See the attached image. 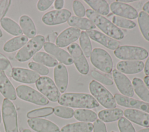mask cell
<instances>
[{"instance_id":"cell-1","label":"cell","mask_w":149,"mask_h":132,"mask_svg":"<svg viewBox=\"0 0 149 132\" xmlns=\"http://www.w3.org/2000/svg\"><path fill=\"white\" fill-rule=\"evenodd\" d=\"M58 102L61 105L72 108L91 109L99 106V103L92 95L85 93H65Z\"/></svg>"},{"instance_id":"cell-2","label":"cell","mask_w":149,"mask_h":132,"mask_svg":"<svg viewBox=\"0 0 149 132\" xmlns=\"http://www.w3.org/2000/svg\"><path fill=\"white\" fill-rule=\"evenodd\" d=\"M86 14L88 19L108 37L118 40L124 37L123 31L106 17L91 9H88L86 11Z\"/></svg>"},{"instance_id":"cell-3","label":"cell","mask_w":149,"mask_h":132,"mask_svg":"<svg viewBox=\"0 0 149 132\" xmlns=\"http://www.w3.org/2000/svg\"><path fill=\"white\" fill-rule=\"evenodd\" d=\"M89 90L94 98L102 106L108 109L115 108L116 102L112 94L102 85L95 80L89 84Z\"/></svg>"},{"instance_id":"cell-4","label":"cell","mask_w":149,"mask_h":132,"mask_svg":"<svg viewBox=\"0 0 149 132\" xmlns=\"http://www.w3.org/2000/svg\"><path fill=\"white\" fill-rule=\"evenodd\" d=\"M2 116L5 132H19L16 109L14 104L6 98L2 102Z\"/></svg>"},{"instance_id":"cell-5","label":"cell","mask_w":149,"mask_h":132,"mask_svg":"<svg viewBox=\"0 0 149 132\" xmlns=\"http://www.w3.org/2000/svg\"><path fill=\"white\" fill-rule=\"evenodd\" d=\"M45 38L43 35H37L29 40L19 51L15 56L19 62H26L37 53L44 46Z\"/></svg>"},{"instance_id":"cell-6","label":"cell","mask_w":149,"mask_h":132,"mask_svg":"<svg viewBox=\"0 0 149 132\" xmlns=\"http://www.w3.org/2000/svg\"><path fill=\"white\" fill-rule=\"evenodd\" d=\"M114 55L116 58L122 60H140L147 58L148 52L142 47L122 45L114 51Z\"/></svg>"},{"instance_id":"cell-7","label":"cell","mask_w":149,"mask_h":132,"mask_svg":"<svg viewBox=\"0 0 149 132\" xmlns=\"http://www.w3.org/2000/svg\"><path fill=\"white\" fill-rule=\"evenodd\" d=\"M90 61L94 67L101 71L109 73L113 68V62L111 55L105 50L95 48L92 50Z\"/></svg>"},{"instance_id":"cell-8","label":"cell","mask_w":149,"mask_h":132,"mask_svg":"<svg viewBox=\"0 0 149 132\" xmlns=\"http://www.w3.org/2000/svg\"><path fill=\"white\" fill-rule=\"evenodd\" d=\"M17 95L21 99L38 105H46L49 103L48 99L41 93L34 88L26 85H20L16 89Z\"/></svg>"},{"instance_id":"cell-9","label":"cell","mask_w":149,"mask_h":132,"mask_svg":"<svg viewBox=\"0 0 149 132\" xmlns=\"http://www.w3.org/2000/svg\"><path fill=\"white\" fill-rule=\"evenodd\" d=\"M36 86L40 93L45 96L49 101L55 102L59 100L61 97L60 92L50 77H40L36 82Z\"/></svg>"},{"instance_id":"cell-10","label":"cell","mask_w":149,"mask_h":132,"mask_svg":"<svg viewBox=\"0 0 149 132\" xmlns=\"http://www.w3.org/2000/svg\"><path fill=\"white\" fill-rule=\"evenodd\" d=\"M68 50L77 70L82 74H87L89 72V65L80 46L73 42L68 46Z\"/></svg>"},{"instance_id":"cell-11","label":"cell","mask_w":149,"mask_h":132,"mask_svg":"<svg viewBox=\"0 0 149 132\" xmlns=\"http://www.w3.org/2000/svg\"><path fill=\"white\" fill-rule=\"evenodd\" d=\"M71 16V12L66 9L54 10L45 13L42 17V22L48 26H54L64 23Z\"/></svg>"},{"instance_id":"cell-12","label":"cell","mask_w":149,"mask_h":132,"mask_svg":"<svg viewBox=\"0 0 149 132\" xmlns=\"http://www.w3.org/2000/svg\"><path fill=\"white\" fill-rule=\"evenodd\" d=\"M112 76L117 88L120 92L127 97L134 95V90L128 77L116 69L112 71Z\"/></svg>"},{"instance_id":"cell-13","label":"cell","mask_w":149,"mask_h":132,"mask_svg":"<svg viewBox=\"0 0 149 132\" xmlns=\"http://www.w3.org/2000/svg\"><path fill=\"white\" fill-rule=\"evenodd\" d=\"M11 76L15 81L26 84L36 83L40 77L38 74L31 70L17 67L12 69Z\"/></svg>"},{"instance_id":"cell-14","label":"cell","mask_w":149,"mask_h":132,"mask_svg":"<svg viewBox=\"0 0 149 132\" xmlns=\"http://www.w3.org/2000/svg\"><path fill=\"white\" fill-rule=\"evenodd\" d=\"M110 9L117 16L127 19H134L138 17L137 11L133 6L118 1L111 3Z\"/></svg>"},{"instance_id":"cell-15","label":"cell","mask_w":149,"mask_h":132,"mask_svg":"<svg viewBox=\"0 0 149 132\" xmlns=\"http://www.w3.org/2000/svg\"><path fill=\"white\" fill-rule=\"evenodd\" d=\"M44 48L47 52L51 54L62 64L70 65L73 63L72 58L68 52L52 42H45L44 44Z\"/></svg>"},{"instance_id":"cell-16","label":"cell","mask_w":149,"mask_h":132,"mask_svg":"<svg viewBox=\"0 0 149 132\" xmlns=\"http://www.w3.org/2000/svg\"><path fill=\"white\" fill-rule=\"evenodd\" d=\"M80 30L74 27H69L61 32L56 39V45L63 48L72 44L80 37Z\"/></svg>"},{"instance_id":"cell-17","label":"cell","mask_w":149,"mask_h":132,"mask_svg":"<svg viewBox=\"0 0 149 132\" xmlns=\"http://www.w3.org/2000/svg\"><path fill=\"white\" fill-rule=\"evenodd\" d=\"M27 123L31 129L37 132H60L56 124L45 119H30L27 120Z\"/></svg>"},{"instance_id":"cell-18","label":"cell","mask_w":149,"mask_h":132,"mask_svg":"<svg viewBox=\"0 0 149 132\" xmlns=\"http://www.w3.org/2000/svg\"><path fill=\"white\" fill-rule=\"evenodd\" d=\"M114 98L116 102L120 106L130 108H136L149 113L148 103L131 98L119 94H115Z\"/></svg>"},{"instance_id":"cell-19","label":"cell","mask_w":149,"mask_h":132,"mask_svg":"<svg viewBox=\"0 0 149 132\" xmlns=\"http://www.w3.org/2000/svg\"><path fill=\"white\" fill-rule=\"evenodd\" d=\"M54 78L59 92H64L68 85V72L66 66L62 63H58L54 70Z\"/></svg>"},{"instance_id":"cell-20","label":"cell","mask_w":149,"mask_h":132,"mask_svg":"<svg viewBox=\"0 0 149 132\" xmlns=\"http://www.w3.org/2000/svg\"><path fill=\"white\" fill-rule=\"evenodd\" d=\"M86 33L91 39L101 44L109 49L114 50L119 47L120 44L118 41L97 30H88Z\"/></svg>"},{"instance_id":"cell-21","label":"cell","mask_w":149,"mask_h":132,"mask_svg":"<svg viewBox=\"0 0 149 132\" xmlns=\"http://www.w3.org/2000/svg\"><path fill=\"white\" fill-rule=\"evenodd\" d=\"M144 66L141 60H122L116 65L118 70L123 74H136L142 71Z\"/></svg>"},{"instance_id":"cell-22","label":"cell","mask_w":149,"mask_h":132,"mask_svg":"<svg viewBox=\"0 0 149 132\" xmlns=\"http://www.w3.org/2000/svg\"><path fill=\"white\" fill-rule=\"evenodd\" d=\"M123 114L133 123L143 127H149V114L134 109H126Z\"/></svg>"},{"instance_id":"cell-23","label":"cell","mask_w":149,"mask_h":132,"mask_svg":"<svg viewBox=\"0 0 149 132\" xmlns=\"http://www.w3.org/2000/svg\"><path fill=\"white\" fill-rule=\"evenodd\" d=\"M0 92L10 101L16 99V90L3 71H0Z\"/></svg>"},{"instance_id":"cell-24","label":"cell","mask_w":149,"mask_h":132,"mask_svg":"<svg viewBox=\"0 0 149 132\" xmlns=\"http://www.w3.org/2000/svg\"><path fill=\"white\" fill-rule=\"evenodd\" d=\"M20 27L22 32L28 38H33L35 37L37 30L33 20L27 15H22L19 19Z\"/></svg>"},{"instance_id":"cell-25","label":"cell","mask_w":149,"mask_h":132,"mask_svg":"<svg viewBox=\"0 0 149 132\" xmlns=\"http://www.w3.org/2000/svg\"><path fill=\"white\" fill-rule=\"evenodd\" d=\"M28 42V38L24 35H20L13 37L6 41L3 47V49L6 52H13L22 48Z\"/></svg>"},{"instance_id":"cell-26","label":"cell","mask_w":149,"mask_h":132,"mask_svg":"<svg viewBox=\"0 0 149 132\" xmlns=\"http://www.w3.org/2000/svg\"><path fill=\"white\" fill-rule=\"evenodd\" d=\"M69 26L78 29L91 30L95 28V24L88 19L77 17L76 16H70L68 20Z\"/></svg>"},{"instance_id":"cell-27","label":"cell","mask_w":149,"mask_h":132,"mask_svg":"<svg viewBox=\"0 0 149 132\" xmlns=\"http://www.w3.org/2000/svg\"><path fill=\"white\" fill-rule=\"evenodd\" d=\"M98 115L100 120L109 123L120 119L123 115V111L119 108L107 109L100 111Z\"/></svg>"},{"instance_id":"cell-28","label":"cell","mask_w":149,"mask_h":132,"mask_svg":"<svg viewBox=\"0 0 149 132\" xmlns=\"http://www.w3.org/2000/svg\"><path fill=\"white\" fill-rule=\"evenodd\" d=\"M93 124L87 122H76L64 126L60 132H91Z\"/></svg>"},{"instance_id":"cell-29","label":"cell","mask_w":149,"mask_h":132,"mask_svg":"<svg viewBox=\"0 0 149 132\" xmlns=\"http://www.w3.org/2000/svg\"><path fill=\"white\" fill-rule=\"evenodd\" d=\"M132 83L133 90L137 96L145 102L149 104V90L145 83L137 77H134Z\"/></svg>"},{"instance_id":"cell-30","label":"cell","mask_w":149,"mask_h":132,"mask_svg":"<svg viewBox=\"0 0 149 132\" xmlns=\"http://www.w3.org/2000/svg\"><path fill=\"white\" fill-rule=\"evenodd\" d=\"M84 2L93 9V10L101 15L106 16L109 13V5L105 0H85Z\"/></svg>"},{"instance_id":"cell-31","label":"cell","mask_w":149,"mask_h":132,"mask_svg":"<svg viewBox=\"0 0 149 132\" xmlns=\"http://www.w3.org/2000/svg\"><path fill=\"white\" fill-rule=\"evenodd\" d=\"M1 25L3 30L11 35L19 36L23 33L20 26L10 18L4 17L1 22Z\"/></svg>"},{"instance_id":"cell-32","label":"cell","mask_w":149,"mask_h":132,"mask_svg":"<svg viewBox=\"0 0 149 132\" xmlns=\"http://www.w3.org/2000/svg\"><path fill=\"white\" fill-rule=\"evenodd\" d=\"M33 60L37 63L48 67H54L58 64L56 59L44 52H38L36 53L33 56Z\"/></svg>"},{"instance_id":"cell-33","label":"cell","mask_w":149,"mask_h":132,"mask_svg":"<svg viewBox=\"0 0 149 132\" xmlns=\"http://www.w3.org/2000/svg\"><path fill=\"white\" fill-rule=\"evenodd\" d=\"M74 118L81 122H92L97 119V115L94 111L87 109H78L74 112Z\"/></svg>"},{"instance_id":"cell-34","label":"cell","mask_w":149,"mask_h":132,"mask_svg":"<svg viewBox=\"0 0 149 132\" xmlns=\"http://www.w3.org/2000/svg\"><path fill=\"white\" fill-rule=\"evenodd\" d=\"M138 23L140 30L144 38L149 41V15L141 11L138 14Z\"/></svg>"},{"instance_id":"cell-35","label":"cell","mask_w":149,"mask_h":132,"mask_svg":"<svg viewBox=\"0 0 149 132\" xmlns=\"http://www.w3.org/2000/svg\"><path fill=\"white\" fill-rule=\"evenodd\" d=\"M79 42L84 55L87 58L90 57L92 52V45L89 38V37L87 34L86 32L81 31L79 37Z\"/></svg>"},{"instance_id":"cell-36","label":"cell","mask_w":149,"mask_h":132,"mask_svg":"<svg viewBox=\"0 0 149 132\" xmlns=\"http://www.w3.org/2000/svg\"><path fill=\"white\" fill-rule=\"evenodd\" d=\"M54 112L52 107H44L30 110L27 113V117L29 119H36L38 117H45L51 115Z\"/></svg>"},{"instance_id":"cell-37","label":"cell","mask_w":149,"mask_h":132,"mask_svg":"<svg viewBox=\"0 0 149 132\" xmlns=\"http://www.w3.org/2000/svg\"><path fill=\"white\" fill-rule=\"evenodd\" d=\"M112 21V23L114 24L118 27H120L127 29H132L134 28L136 26V24L134 22L117 16H113Z\"/></svg>"},{"instance_id":"cell-38","label":"cell","mask_w":149,"mask_h":132,"mask_svg":"<svg viewBox=\"0 0 149 132\" xmlns=\"http://www.w3.org/2000/svg\"><path fill=\"white\" fill-rule=\"evenodd\" d=\"M74 112L73 109L64 106H56L54 108V114L63 119L72 118L74 116Z\"/></svg>"},{"instance_id":"cell-39","label":"cell","mask_w":149,"mask_h":132,"mask_svg":"<svg viewBox=\"0 0 149 132\" xmlns=\"http://www.w3.org/2000/svg\"><path fill=\"white\" fill-rule=\"evenodd\" d=\"M118 127L120 132H136L131 122L126 117H122L118 122Z\"/></svg>"},{"instance_id":"cell-40","label":"cell","mask_w":149,"mask_h":132,"mask_svg":"<svg viewBox=\"0 0 149 132\" xmlns=\"http://www.w3.org/2000/svg\"><path fill=\"white\" fill-rule=\"evenodd\" d=\"M28 66L30 69H31L33 71L35 72L39 75H42V76H45L47 75L49 72V69L40 63L35 62H30L28 64Z\"/></svg>"},{"instance_id":"cell-41","label":"cell","mask_w":149,"mask_h":132,"mask_svg":"<svg viewBox=\"0 0 149 132\" xmlns=\"http://www.w3.org/2000/svg\"><path fill=\"white\" fill-rule=\"evenodd\" d=\"M91 76L95 80L103 84L107 85H112L113 84V81L109 77L103 75L102 74L99 73L98 72L93 70L91 72Z\"/></svg>"},{"instance_id":"cell-42","label":"cell","mask_w":149,"mask_h":132,"mask_svg":"<svg viewBox=\"0 0 149 132\" xmlns=\"http://www.w3.org/2000/svg\"><path fill=\"white\" fill-rule=\"evenodd\" d=\"M73 9L77 17H82L86 15V10L84 5L79 1H74L72 4Z\"/></svg>"},{"instance_id":"cell-43","label":"cell","mask_w":149,"mask_h":132,"mask_svg":"<svg viewBox=\"0 0 149 132\" xmlns=\"http://www.w3.org/2000/svg\"><path fill=\"white\" fill-rule=\"evenodd\" d=\"M10 3L11 1L10 0L0 1V22L4 18V16L10 7Z\"/></svg>"},{"instance_id":"cell-44","label":"cell","mask_w":149,"mask_h":132,"mask_svg":"<svg viewBox=\"0 0 149 132\" xmlns=\"http://www.w3.org/2000/svg\"><path fill=\"white\" fill-rule=\"evenodd\" d=\"M93 132H107L105 123L100 119H97L93 124Z\"/></svg>"},{"instance_id":"cell-45","label":"cell","mask_w":149,"mask_h":132,"mask_svg":"<svg viewBox=\"0 0 149 132\" xmlns=\"http://www.w3.org/2000/svg\"><path fill=\"white\" fill-rule=\"evenodd\" d=\"M54 1L52 0H40L37 4V9L40 11H44L48 9L52 4Z\"/></svg>"},{"instance_id":"cell-46","label":"cell","mask_w":149,"mask_h":132,"mask_svg":"<svg viewBox=\"0 0 149 132\" xmlns=\"http://www.w3.org/2000/svg\"><path fill=\"white\" fill-rule=\"evenodd\" d=\"M10 68V63L9 60L6 58H0V71H6V73H10L11 74L12 71L9 70Z\"/></svg>"},{"instance_id":"cell-47","label":"cell","mask_w":149,"mask_h":132,"mask_svg":"<svg viewBox=\"0 0 149 132\" xmlns=\"http://www.w3.org/2000/svg\"><path fill=\"white\" fill-rule=\"evenodd\" d=\"M64 5V1L56 0L54 1V7L57 10H61Z\"/></svg>"},{"instance_id":"cell-48","label":"cell","mask_w":149,"mask_h":132,"mask_svg":"<svg viewBox=\"0 0 149 132\" xmlns=\"http://www.w3.org/2000/svg\"><path fill=\"white\" fill-rule=\"evenodd\" d=\"M144 72L146 76H149V57L146 61V63L144 66Z\"/></svg>"},{"instance_id":"cell-49","label":"cell","mask_w":149,"mask_h":132,"mask_svg":"<svg viewBox=\"0 0 149 132\" xmlns=\"http://www.w3.org/2000/svg\"><path fill=\"white\" fill-rule=\"evenodd\" d=\"M143 10L146 13H149V1L144 3V5L143 6Z\"/></svg>"},{"instance_id":"cell-50","label":"cell","mask_w":149,"mask_h":132,"mask_svg":"<svg viewBox=\"0 0 149 132\" xmlns=\"http://www.w3.org/2000/svg\"><path fill=\"white\" fill-rule=\"evenodd\" d=\"M144 83L149 90V76H146L144 77Z\"/></svg>"},{"instance_id":"cell-51","label":"cell","mask_w":149,"mask_h":132,"mask_svg":"<svg viewBox=\"0 0 149 132\" xmlns=\"http://www.w3.org/2000/svg\"><path fill=\"white\" fill-rule=\"evenodd\" d=\"M137 132H149V127L141 129V130H139Z\"/></svg>"},{"instance_id":"cell-52","label":"cell","mask_w":149,"mask_h":132,"mask_svg":"<svg viewBox=\"0 0 149 132\" xmlns=\"http://www.w3.org/2000/svg\"><path fill=\"white\" fill-rule=\"evenodd\" d=\"M118 1L124 3V2H134L135 1L134 0H131V1H129V0H119V1Z\"/></svg>"},{"instance_id":"cell-53","label":"cell","mask_w":149,"mask_h":132,"mask_svg":"<svg viewBox=\"0 0 149 132\" xmlns=\"http://www.w3.org/2000/svg\"><path fill=\"white\" fill-rule=\"evenodd\" d=\"M22 132H31V131L28 129H24Z\"/></svg>"},{"instance_id":"cell-54","label":"cell","mask_w":149,"mask_h":132,"mask_svg":"<svg viewBox=\"0 0 149 132\" xmlns=\"http://www.w3.org/2000/svg\"><path fill=\"white\" fill-rule=\"evenodd\" d=\"M1 120H2V117H1V109H0V124L1 123Z\"/></svg>"},{"instance_id":"cell-55","label":"cell","mask_w":149,"mask_h":132,"mask_svg":"<svg viewBox=\"0 0 149 132\" xmlns=\"http://www.w3.org/2000/svg\"><path fill=\"white\" fill-rule=\"evenodd\" d=\"M2 37V32L1 30L0 29V38Z\"/></svg>"},{"instance_id":"cell-56","label":"cell","mask_w":149,"mask_h":132,"mask_svg":"<svg viewBox=\"0 0 149 132\" xmlns=\"http://www.w3.org/2000/svg\"><path fill=\"white\" fill-rule=\"evenodd\" d=\"M111 132H115V131H112Z\"/></svg>"}]
</instances>
